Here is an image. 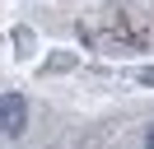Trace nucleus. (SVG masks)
Returning <instances> with one entry per match:
<instances>
[{
    "label": "nucleus",
    "instance_id": "obj_3",
    "mask_svg": "<svg viewBox=\"0 0 154 149\" xmlns=\"http://www.w3.org/2000/svg\"><path fill=\"white\" fill-rule=\"evenodd\" d=\"M145 149H154V126H149V135H145Z\"/></svg>",
    "mask_w": 154,
    "mask_h": 149
},
{
    "label": "nucleus",
    "instance_id": "obj_2",
    "mask_svg": "<svg viewBox=\"0 0 154 149\" xmlns=\"http://www.w3.org/2000/svg\"><path fill=\"white\" fill-rule=\"evenodd\" d=\"M135 79H140V84H154V65H145V70L135 74Z\"/></svg>",
    "mask_w": 154,
    "mask_h": 149
},
{
    "label": "nucleus",
    "instance_id": "obj_1",
    "mask_svg": "<svg viewBox=\"0 0 154 149\" xmlns=\"http://www.w3.org/2000/svg\"><path fill=\"white\" fill-rule=\"evenodd\" d=\"M28 126V102L19 93H0V135H23Z\"/></svg>",
    "mask_w": 154,
    "mask_h": 149
}]
</instances>
